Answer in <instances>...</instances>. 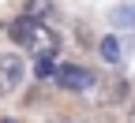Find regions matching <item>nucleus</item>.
Segmentation results:
<instances>
[{
  "mask_svg": "<svg viewBox=\"0 0 135 123\" xmlns=\"http://www.w3.org/2000/svg\"><path fill=\"white\" fill-rule=\"evenodd\" d=\"M94 93H98V104L113 108V104H124V101H128L131 86H128V78H124V75H109V78L94 82Z\"/></svg>",
  "mask_w": 135,
  "mask_h": 123,
  "instance_id": "nucleus-4",
  "label": "nucleus"
},
{
  "mask_svg": "<svg viewBox=\"0 0 135 123\" xmlns=\"http://www.w3.org/2000/svg\"><path fill=\"white\" fill-rule=\"evenodd\" d=\"M53 78H56L60 90H68V93H86L90 86L98 82L94 71H86V67H79V63H60V67H53Z\"/></svg>",
  "mask_w": 135,
  "mask_h": 123,
  "instance_id": "nucleus-2",
  "label": "nucleus"
},
{
  "mask_svg": "<svg viewBox=\"0 0 135 123\" xmlns=\"http://www.w3.org/2000/svg\"><path fill=\"white\" fill-rule=\"evenodd\" d=\"M38 75H41V78H45V75H53V60H49V56L38 60Z\"/></svg>",
  "mask_w": 135,
  "mask_h": 123,
  "instance_id": "nucleus-8",
  "label": "nucleus"
},
{
  "mask_svg": "<svg viewBox=\"0 0 135 123\" xmlns=\"http://www.w3.org/2000/svg\"><path fill=\"white\" fill-rule=\"evenodd\" d=\"M23 78H26V63H23V56L4 52V56H0V97L15 93V90L23 86Z\"/></svg>",
  "mask_w": 135,
  "mask_h": 123,
  "instance_id": "nucleus-3",
  "label": "nucleus"
},
{
  "mask_svg": "<svg viewBox=\"0 0 135 123\" xmlns=\"http://www.w3.org/2000/svg\"><path fill=\"white\" fill-rule=\"evenodd\" d=\"M8 34H11V41H19L23 49L34 52V60H41V56L53 60L56 52H60V38L53 34V26H45V23H38V19L19 15V19L8 26Z\"/></svg>",
  "mask_w": 135,
  "mask_h": 123,
  "instance_id": "nucleus-1",
  "label": "nucleus"
},
{
  "mask_svg": "<svg viewBox=\"0 0 135 123\" xmlns=\"http://www.w3.org/2000/svg\"><path fill=\"white\" fill-rule=\"evenodd\" d=\"M23 15L41 23L45 15H53V0H26V4H23Z\"/></svg>",
  "mask_w": 135,
  "mask_h": 123,
  "instance_id": "nucleus-6",
  "label": "nucleus"
},
{
  "mask_svg": "<svg viewBox=\"0 0 135 123\" xmlns=\"http://www.w3.org/2000/svg\"><path fill=\"white\" fill-rule=\"evenodd\" d=\"M109 23L113 26H124V30H135V4H116L109 11Z\"/></svg>",
  "mask_w": 135,
  "mask_h": 123,
  "instance_id": "nucleus-5",
  "label": "nucleus"
},
{
  "mask_svg": "<svg viewBox=\"0 0 135 123\" xmlns=\"http://www.w3.org/2000/svg\"><path fill=\"white\" fill-rule=\"evenodd\" d=\"M98 52H101V60L116 63V60H120V41H116V38H101L98 41Z\"/></svg>",
  "mask_w": 135,
  "mask_h": 123,
  "instance_id": "nucleus-7",
  "label": "nucleus"
},
{
  "mask_svg": "<svg viewBox=\"0 0 135 123\" xmlns=\"http://www.w3.org/2000/svg\"><path fill=\"white\" fill-rule=\"evenodd\" d=\"M131 123H135V104H131Z\"/></svg>",
  "mask_w": 135,
  "mask_h": 123,
  "instance_id": "nucleus-9",
  "label": "nucleus"
},
{
  "mask_svg": "<svg viewBox=\"0 0 135 123\" xmlns=\"http://www.w3.org/2000/svg\"><path fill=\"white\" fill-rule=\"evenodd\" d=\"M4 123H11V119H4Z\"/></svg>",
  "mask_w": 135,
  "mask_h": 123,
  "instance_id": "nucleus-10",
  "label": "nucleus"
}]
</instances>
